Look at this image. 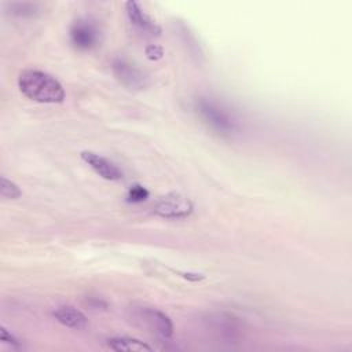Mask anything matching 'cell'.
<instances>
[{
  "label": "cell",
  "instance_id": "cell-1",
  "mask_svg": "<svg viewBox=\"0 0 352 352\" xmlns=\"http://www.w3.org/2000/svg\"><path fill=\"white\" fill-rule=\"evenodd\" d=\"M194 109L199 120L216 135L232 138L239 131V120L226 103L210 96H199Z\"/></svg>",
  "mask_w": 352,
  "mask_h": 352
},
{
  "label": "cell",
  "instance_id": "cell-2",
  "mask_svg": "<svg viewBox=\"0 0 352 352\" xmlns=\"http://www.w3.org/2000/svg\"><path fill=\"white\" fill-rule=\"evenodd\" d=\"M19 91L29 99L40 103H62L65 91L60 82L51 74L28 69L21 72L18 77Z\"/></svg>",
  "mask_w": 352,
  "mask_h": 352
},
{
  "label": "cell",
  "instance_id": "cell-3",
  "mask_svg": "<svg viewBox=\"0 0 352 352\" xmlns=\"http://www.w3.org/2000/svg\"><path fill=\"white\" fill-rule=\"evenodd\" d=\"M69 37L76 50L89 51L100 41V32L95 22L88 18L76 19L69 29Z\"/></svg>",
  "mask_w": 352,
  "mask_h": 352
},
{
  "label": "cell",
  "instance_id": "cell-4",
  "mask_svg": "<svg viewBox=\"0 0 352 352\" xmlns=\"http://www.w3.org/2000/svg\"><path fill=\"white\" fill-rule=\"evenodd\" d=\"M192 212L191 201L179 194L170 192L160 198L154 206V213L165 219H186Z\"/></svg>",
  "mask_w": 352,
  "mask_h": 352
},
{
  "label": "cell",
  "instance_id": "cell-5",
  "mask_svg": "<svg viewBox=\"0 0 352 352\" xmlns=\"http://www.w3.org/2000/svg\"><path fill=\"white\" fill-rule=\"evenodd\" d=\"M113 73L117 80L129 89H142L147 85V76L143 70L124 58L114 59Z\"/></svg>",
  "mask_w": 352,
  "mask_h": 352
},
{
  "label": "cell",
  "instance_id": "cell-6",
  "mask_svg": "<svg viewBox=\"0 0 352 352\" xmlns=\"http://www.w3.org/2000/svg\"><path fill=\"white\" fill-rule=\"evenodd\" d=\"M81 160L100 177L111 182L122 179V170L110 160L94 153V151H81Z\"/></svg>",
  "mask_w": 352,
  "mask_h": 352
},
{
  "label": "cell",
  "instance_id": "cell-7",
  "mask_svg": "<svg viewBox=\"0 0 352 352\" xmlns=\"http://www.w3.org/2000/svg\"><path fill=\"white\" fill-rule=\"evenodd\" d=\"M139 319L147 324V327L158 334L160 337L168 340L173 334V324L170 319L161 311L155 308H142L138 314Z\"/></svg>",
  "mask_w": 352,
  "mask_h": 352
},
{
  "label": "cell",
  "instance_id": "cell-8",
  "mask_svg": "<svg viewBox=\"0 0 352 352\" xmlns=\"http://www.w3.org/2000/svg\"><path fill=\"white\" fill-rule=\"evenodd\" d=\"M125 8H126V14L128 18L131 21V23L140 30L142 33L147 34V36H160L161 33V28L155 23V21H153L150 18V15H147L139 3L136 1H126L125 3Z\"/></svg>",
  "mask_w": 352,
  "mask_h": 352
},
{
  "label": "cell",
  "instance_id": "cell-9",
  "mask_svg": "<svg viewBox=\"0 0 352 352\" xmlns=\"http://www.w3.org/2000/svg\"><path fill=\"white\" fill-rule=\"evenodd\" d=\"M208 323L216 333L231 340L238 337L241 333V324L238 319L234 318L232 315H227V314L210 315L208 319Z\"/></svg>",
  "mask_w": 352,
  "mask_h": 352
},
{
  "label": "cell",
  "instance_id": "cell-10",
  "mask_svg": "<svg viewBox=\"0 0 352 352\" xmlns=\"http://www.w3.org/2000/svg\"><path fill=\"white\" fill-rule=\"evenodd\" d=\"M54 318L63 326L70 327V329H76V330H81L85 329L88 324V320L85 318V315L78 311L74 307L70 305H62L58 307L54 312H52Z\"/></svg>",
  "mask_w": 352,
  "mask_h": 352
},
{
  "label": "cell",
  "instance_id": "cell-11",
  "mask_svg": "<svg viewBox=\"0 0 352 352\" xmlns=\"http://www.w3.org/2000/svg\"><path fill=\"white\" fill-rule=\"evenodd\" d=\"M107 346L117 352H131V351H151V346L140 340L131 337H111L107 340Z\"/></svg>",
  "mask_w": 352,
  "mask_h": 352
},
{
  "label": "cell",
  "instance_id": "cell-12",
  "mask_svg": "<svg viewBox=\"0 0 352 352\" xmlns=\"http://www.w3.org/2000/svg\"><path fill=\"white\" fill-rule=\"evenodd\" d=\"M10 12L16 16H34L38 12V6L34 3H11Z\"/></svg>",
  "mask_w": 352,
  "mask_h": 352
},
{
  "label": "cell",
  "instance_id": "cell-13",
  "mask_svg": "<svg viewBox=\"0 0 352 352\" xmlns=\"http://www.w3.org/2000/svg\"><path fill=\"white\" fill-rule=\"evenodd\" d=\"M0 191H1V197L7 198V199H15V198H19L22 195L21 188L12 180L7 179L6 176L1 177Z\"/></svg>",
  "mask_w": 352,
  "mask_h": 352
},
{
  "label": "cell",
  "instance_id": "cell-14",
  "mask_svg": "<svg viewBox=\"0 0 352 352\" xmlns=\"http://www.w3.org/2000/svg\"><path fill=\"white\" fill-rule=\"evenodd\" d=\"M147 198H148V190L140 184L131 186V188L128 190V194H126V201L132 202V204L143 202Z\"/></svg>",
  "mask_w": 352,
  "mask_h": 352
},
{
  "label": "cell",
  "instance_id": "cell-15",
  "mask_svg": "<svg viewBox=\"0 0 352 352\" xmlns=\"http://www.w3.org/2000/svg\"><path fill=\"white\" fill-rule=\"evenodd\" d=\"M0 340H1L3 344L11 346L12 349H21V348H22L19 340H16L4 326L0 327Z\"/></svg>",
  "mask_w": 352,
  "mask_h": 352
},
{
  "label": "cell",
  "instance_id": "cell-16",
  "mask_svg": "<svg viewBox=\"0 0 352 352\" xmlns=\"http://www.w3.org/2000/svg\"><path fill=\"white\" fill-rule=\"evenodd\" d=\"M144 52H146V56H147L150 60H158V59H161L162 55H164V50H162L160 45H157V44H150V45H147L146 50H144Z\"/></svg>",
  "mask_w": 352,
  "mask_h": 352
}]
</instances>
